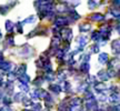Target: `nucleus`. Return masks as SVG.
Segmentation results:
<instances>
[{"mask_svg":"<svg viewBox=\"0 0 120 111\" xmlns=\"http://www.w3.org/2000/svg\"><path fill=\"white\" fill-rule=\"evenodd\" d=\"M60 33L62 36V38L66 42H69L71 38H72V32H71V30L69 29V28H64V29L60 30Z\"/></svg>","mask_w":120,"mask_h":111,"instance_id":"obj_1","label":"nucleus"},{"mask_svg":"<svg viewBox=\"0 0 120 111\" xmlns=\"http://www.w3.org/2000/svg\"><path fill=\"white\" fill-rule=\"evenodd\" d=\"M86 109L89 111H96L98 109V104H97V101L96 99L94 100H88L86 102Z\"/></svg>","mask_w":120,"mask_h":111,"instance_id":"obj_2","label":"nucleus"},{"mask_svg":"<svg viewBox=\"0 0 120 111\" xmlns=\"http://www.w3.org/2000/svg\"><path fill=\"white\" fill-rule=\"evenodd\" d=\"M68 23H69V20L67 19V18H64V17H58L56 19V22H55V25H56L57 28L64 27V26H67Z\"/></svg>","mask_w":120,"mask_h":111,"instance_id":"obj_3","label":"nucleus"},{"mask_svg":"<svg viewBox=\"0 0 120 111\" xmlns=\"http://www.w3.org/2000/svg\"><path fill=\"white\" fill-rule=\"evenodd\" d=\"M108 61H109V56L106 52H102L99 55V62L100 63H108Z\"/></svg>","mask_w":120,"mask_h":111,"instance_id":"obj_4","label":"nucleus"},{"mask_svg":"<svg viewBox=\"0 0 120 111\" xmlns=\"http://www.w3.org/2000/svg\"><path fill=\"white\" fill-rule=\"evenodd\" d=\"M90 19L94 20V21H102L105 19V16L101 15V13H94V15L90 16Z\"/></svg>","mask_w":120,"mask_h":111,"instance_id":"obj_5","label":"nucleus"},{"mask_svg":"<svg viewBox=\"0 0 120 111\" xmlns=\"http://www.w3.org/2000/svg\"><path fill=\"white\" fill-rule=\"evenodd\" d=\"M98 78L101 80V81H107L108 79H109V77H108L107 74V71H99L98 72Z\"/></svg>","mask_w":120,"mask_h":111,"instance_id":"obj_6","label":"nucleus"},{"mask_svg":"<svg viewBox=\"0 0 120 111\" xmlns=\"http://www.w3.org/2000/svg\"><path fill=\"white\" fill-rule=\"evenodd\" d=\"M13 29H15L13 22L10 21V20H7V21H6V30H7L8 32H12Z\"/></svg>","mask_w":120,"mask_h":111,"instance_id":"obj_7","label":"nucleus"},{"mask_svg":"<svg viewBox=\"0 0 120 111\" xmlns=\"http://www.w3.org/2000/svg\"><path fill=\"white\" fill-rule=\"evenodd\" d=\"M112 50L116 52L115 55H117V56L119 55V40H118V39L112 42Z\"/></svg>","mask_w":120,"mask_h":111,"instance_id":"obj_8","label":"nucleus"},{"mask_svg":"<svg viewBox=\"0 0 120 111\" xmlns=\"http://www.w3.org/2000/svg\"><path fill=\"white\" fill-rule=\"evenodd\" d=\"M91 39H92V40H94V41H101L102 37H101V34H100V32H99V31H94V32H92Z\"/></svg>","mask_w":120,"mask_h":111,"instance_id":"obj_9","label":"nucleus"},{"mask_svg":"<svg viewBox=\"0 0 120 111\" xmlns=\"http://www.w3.org/2000/svg\"><path fill=\"white\" fill-rule=\"evenodd\" d=\"M49 89H50V91L55 92V93H59L60 91H61V87L59 85H51L49 87Z\"/></svg>","mask_w":120,"mask_h":111,"instance_id":"obj_10","label":"nucleus"},{"mask_svg":"<svg viewBox=\"0 0 120 111\" xmlns=\"http://www.w3.org/2000/svg\"><path fill=\"white\" fill-rule=\"evenodd\" d=\"M90 25L89 23H82V25H80V27H79V30L81 31V32H87V31H89L90 30Z\"/></svg>","mask_w":120,"mask_h":111,"instance_id":"obj_11","label":"nucleus"},{"mask_svg":"<svg viewBox=\"0 0 120 111\" xmlns=\"http://www.w3.org/2000/svg\"><path fill=\"white\" fill-rule=\"evenodd\" d=\"M89 62H82L81 67H80V71H82V72H88L89 71Z\"/></svg>","mask_w":120,"mask_h":111,"instance_id":"obj_12","label":"nucleus"},{"mask_svg":"<svg viewBox=\"0 0 120 111\" xmlns=\"http://www.w3.org/2000/svg\"><path fill=\"white\" fill-rule=\"evenodd\" d=\"M109 101L111 103H118L119 101V99H118V93H112L110 96V98H109Z\"/></svg>","mask_w":120,"mask_h":111,"instance_id":"obj_13","label":"nucleus"},{"mask_svg":"<svg viewBox=\"0 0 120 111\" xmlns=\"http://www.w3.org/2000/svg\"><path fill=\"white\" fill-rule=\"evenodd\" d=\"M9 11V7L7 4H0V13L1 15H6Z\"/></svg>","mask_w":120,"mask_h":111,"instance_id":"obj_14","label":"nucleus"},{"mask_svg":"<svg viewBox=\"0 0 120 111\" xmlns=\"http://www.w3.org/2000/svg\"><path fill=\"white\" fill-rule=\"evenodd\" d=\"M36 21V16H30L29 18H27L26 20L23 21V23H32Z\"/></svg>","mask_w":120,"mask_h":111,"instance_id":"obj_15","label":"nucleus"},{"mask_svg":"<svg viewBox=\"0 0 120 111\" xmlns=\"http://www.w3.org/2000/svg\"><path fill=\"white\" fill-rule=\"evenodd\" d=\"M19 88L22 90V91H25V92H28L29 91V87H28V85H25V83H19Z\"/></svg>","mask_w":120,"mask_h":111,"instance_id":"obj_16","label":"nucleus"},{"mask_svg":"<svg viewBox=\"0 0 120 111\" xmlns=\"http://www.w3.org/2000/svg\"><path fill=\"white\" fill-rule=\"evenodd\" d=\"M99 51V44L98 43H96V44H92V47H91V53H96V52Z\"/></svg>","mask_w":120,"mask_h":111,"instance_id":"obj_17","label":"nucleus"},{"mask_svg":"<svg viewBox=\"0 0 120 111\" xmlns=\"http://www.w3.org/2000/svg\"><path fill=\"white\" fill-rule=\"evenodd\" d=\"M6 42L8 43L9 46H13V44H15L13 38H12V37H10V36H9V37H7V39H6Z\"/></svg>","mask_w":120,"mask_h":111,"instance_id":"obj_18","label":"nucleus"},{"mask_svg":"<svg viewBox=\"0 0 120 111\" xmlns=\"http://www.w3.org/2000/svg\"><path fill=\"white\" fill-rule=\"evenodd\" d=\"M34 83L36 85H42V77H38L36 80H34Z\"/></svg>","mask_w":120,"mask_h":111,"instance_id":"obj_19","label":"nucleus"},{"mask_svg":"<svg viewBox=\"0 0 120 111\" xmlns=\"http://www.w3.org/2000/svg\"><path fill=\"white\" fill-rule=\"evenodd\" d=\"M41 106L39 104V103H34V104H32V110L34 111H41Z\"/></svg>","mask_w":120,"mask_h":111,"instance_id":"obj_20","label":"nucleus"},{"mask_svg":"<svg viewBox=\"0 0 120 111\" xmlns=\"http://www.w3.org/2000/svg\"><path fill=\"white\" fill-rule=\"evenodd\" d=\"M23 96H22V93H17L16 96H15V100L16 101H23V99L25 98H22Z\"/></svg>","mask_w":120,"mask_h":111,"instance_id":"obj_21","label":"nucleus"},{"mask_svg":"<svg viewBox=\"0 0 120 111\" xmlns=\"http://www.w3.org/2000/svg\"><path fill=\"white\" fill-rule=\"evenodd\" d=\"M4 103L7 104V107H9L10 103H11V99L9 98V97H4Z\"/></svg>","mask_w":120,"mask_h":111,"instance_id":"obj_22","label":"nucleus"},{"mask_svg":"<svg viewBox=\"0 0 120 111\" xmlns=\"http://www.w3.org/2000/svg\"><path fill=\"white\" fill-rule=\"evenodd\" d=\"M46 79H47L48 81H53L55 80V76H52L51 73H48L47 76H46Z\"/></svg>","mask_w":120,"mask_h":111,"instance_id":"obj_23","label":"nucleus"},{"mask_svg":"<svg viewBox=\"0 0 120 111\" xmlns=\"http://www.w3.org/2000/svg\"><path fill=\"white\" fill-rule=\"evenodd\" d=\"M99 100H100V101H106V100H107V96L101 93L100 96H99Z\"/></svg>","mask_w":120,"mask_h":111,"instance_id":"obj_24","label":"nucleus"},{"mask_svg":"<svg viewBox=\"0 0 120 111\" xmlns=\"http://www.w3.org/2000/svg\"><path fill=\"white\" fill-rule=\"evenodd\" d=\"M88 4H89L90 9H94V7H96V6H97V2H94V1H89V2H88Z\"/></svg>","mask_w":120,"mask_h":111,"instance_id":"obj_25","label":"nucleus"},{"mask_svg":"<svg viewBox=\"0 0 120 111\" xmlns=\"http://www.w3.org/2000/svg\"><path fill=\"white\" fill-rule=\"evenodd\" d=\"M17 30H18V32H19V33H21L22 32V28H21V23H20V22L17 25Z\"/></svg>","mask_w":120,"mask_h":111,"instance_id":"obj_26","label":"nucleus"},{"mask_svg":"<svg viewBox=\"0 0 120 111\" xmlns=\"http://www.w3.org/2000/svg\"><path fill=\"white\" fill-rule=\"evenodd\" d=\"M2 85V79H1V78H0V85Z\"/></svg>","mask_w":120,"mask_h":111,"instance_id":"obj_27","label":"nucleus"},{"mask_svg":"<svg viewBox=\"0 0 120 111\" xmlns=\"http://www.w3.org/2000/svg\"><path fill=\"white\" fill-rule=\"evenodd\" d=\"M2 98V92H1V91H0V99Z\"/></svg>","mask_w":120,"mask_h":111,"instance_id":"obj_28","label":"nucleus"},{"mask_svg":"<svg viewBox=\"0 0 120 111\" xmlns=\"http://www.w3.org/2000/svg\"><path fill=\"white\" fill-rule=\"evenodd\" d=\"M1 37H2V34H1V32H0V39H1Z\"/></svg>","mask_w":120,"mask_h":111,"instance_id":"obj_29","label":"nucleus"},{"mask_svg":"<svg viewBox=\"0 0 120 111\" xmlns=\"http://www.w3.org/2000/svg\"><path fill=\"white\" fill-rule=\"evenodd\" d=\"M23 111H30V110H28V109H25V110H23Z\"/></svg>","mask_w":120,"mask_h":111,"instance_id":"obj_30","label":"nucleus"},{"mask_svg":"<svg viewBox=\"0 0 120 111\" xmlns=\"http://www.w3.org/2000/svg\"><path fill=\"white\" fill-rule=\"evenodd\" d=\"M0 111H4V110H2V109H0Z\"/></svg>","mask_w":120,"mask_h":111,"instance_id":"obj_31","label":"nucleus"}]
</instances>
